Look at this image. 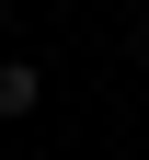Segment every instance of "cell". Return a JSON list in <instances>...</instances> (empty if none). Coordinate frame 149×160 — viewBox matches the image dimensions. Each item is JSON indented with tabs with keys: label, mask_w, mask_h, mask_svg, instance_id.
<instances>
[{
	"label": "cell",
	"mask_w": 149,
	"mask_h": 160,
	"mask_svg": "<svg viewBox=\"0 0 149 160\" xmlns=\"http://www.w3.org/2000/svg\"><path fill=\"white\" fill-rule=\"evenodd\" d=\"M35 103H46V69H35V57H12V69H0V126H23Z\"/></svg>",
	"instance_id": "6da1fadb"
},
{
	"label": "cell",
	"mask_w": 149,
	"mask_h": 160,
	"mask_svg": "<svg viewBox=\"0 0 149 160\" xmlns=\"http://www.w3.org/2000/svg\"><path fill=\"white\" fill-rule=\"evenodd\" d=\"M0 160H12V126H0Z\"/></svg>",
	"instance_id": "7a4b0ae2"
},
{
	"label": "cell",
	"mask_w": 149,
	"mask_h": 160,
	"mask_svg": "<svg viewBox=\"0 0 149 160\" xmlns=\"http://www.w3.org/2000/svg\"><path fill=\"white\" fill-rule=\"evenodd\" d=\"M138 69H149V34H138Z\"/></svg>",
	"instance_id": "3957f363"
}]
</instances>
